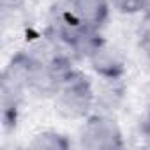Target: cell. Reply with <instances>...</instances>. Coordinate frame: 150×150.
Masks as SVG:
<instances>
[{"instance_id":"obj_8","label":"cell","mask_w":150,"mask_h":150,"mask_svg":"<svg viewBox=\"0 0 150 150\" xmlns=\"http://www.w3.org/2000/svg\"><path fill=\"white\" fill-rule=\"evenodd\" d=\"M113 9H117L122 14H136L145 13V2L146 0H110Z\"/></svg>"},{"instance_id":"obj_3","label":"cell","mask_w":150,"mask_h":150,"mask_svg":"<svg viewBox=\"0 0 150 150\" xmlns=\"http://www.w3.org/2000/svg\"><path fill=\"white\" fill-rule=\"evenodd\" d=\"M78 145L87 150H111L124 146L118 122L108 113H90L80 129Z\"/></svg>"},{"instance_id":"obj_6","label":"cell","mask_w":150,"mask_h":150,"mask_svg":"<svg viewBox=\"0 0 150 150\" xmlns=\"http://www.w3.org/2000/svg\"><path fill=\"white\" fill-rule=\"evenodd\" d=\"M28 146L37 150H65L71 146V141L57 131H42L32 138Z\"/></svg>"},{"instance_id":"obj_4","label":"cell","mask_w":150,"mask_h":150,"mask_svg":"<svg viewBox=\"0 0 150 150\" xmlns=\"http://www.w3.org/2000/svg\"><path fill=\"white\" fill-rule=\"evenodd\" d=\"M65 21L85 30L99 32L110 16L108 0H64L58 14Z\"/></svg>"},{"instance_id":"obj_1","label":"cell","mask_w":150,"mask_h":150,"mask_svg":"<svg viewBox=\"0 0 150 150\" xmlns=\"http://www.w3.org/2000/svg\"><path fill=\"white\" fill-rule=\"evenodd\" d=\"M53 101L55 110L62 118L85 120L96 104V92L85 74L72 69L53 96Z\"/></svg>"},{"instance_id":"obj_5","label":"cell","mask_w":150,"mask_h":150,"mask_svg":"<svg viewBox=\"0 0 150 150\" xmlns=\"http://www.w3.org/2000/svg\"><path fill=\"white\" fill-rule=\"evenodd\" d=\"M85 60L90 64L92 71L106 81H118L125 72V55L113 42L97 35L87 51Z\"/></svg>"},{"instance_id":"obj_2","label":"cell","mask_w":150,"mask_h":150,"mask_svg":"<svg viewBox=\"0 0 150 150\" xmlns=\"http://www.w3.org/2000/svg\"><path fill=\"white\" fill-rule=\"evenodd\" d=\"M27 74H28V53L21 51L11 58L2 74V117H4V127L7 131L13 125H16L20 104L23 103V97L28 92Z\"/></svg>"},{"instance_id":"obj_7","label":"cell","mask_w":150,"mask_h":150,"mask_svg":"<svg viewBox=\"0 0 150 150\" xmlns=\"http://www.w3.org/2000/svg\"><path fill=\"white\" fill-rule=\"evenodd\" d=\"M138 46L150 58V13H143L141 23L138 27Z\"/></svg>"},{"instance_id":"obj_9","label":"cell","mask_w":150,"mask_h":150,"mask_svg":"<svg viewBox=\"0 0 150 150\" xmlns=\"http://www.w3.org/2000/svg\"><path fill=\"white\" fill-rule=\"evenodd\" d=\"M145 13H150V0L145 2Z\"/></svg>"}]
</instances>
